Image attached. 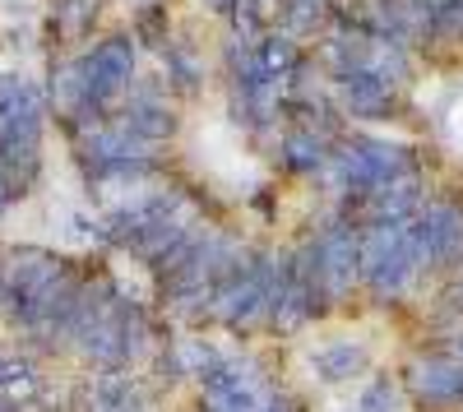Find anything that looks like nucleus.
<instances>
[{
    "mask_svg": "<svg viewBox=\"0 0 463 412\" xmlns=\"http://www.w3.org/2000/svg\"><path fill=\"white\" fill-rule=\"evenodd\" d=\"M130 70H135V56H130V42L126 37H107V42L80 65V74H84V89H89V102L98 107V102H111L116 93L126 89V80H130Z\"/></svg>",
    "mask_w": 463,
    "mask_h": 412,
    "instance_id": "obj_1",
    "label": "nucleus"
},
{
    "mask_svg": "<svg viewBox=\"0 0 463 412\" xmlns=\"http://www.w3.org/2000/svg\"><path fill=\"white\" fill-rule=\"evenodd\" d=\"M5 209H10V181L0 176V213H5Z\"/></svg>",
    "mask_w": 463,
    "mask_h": 412,
    "instance_id": "obj_2",
    "label": "nucleus"
}]
</instances>
